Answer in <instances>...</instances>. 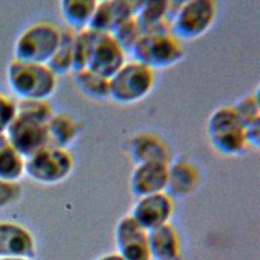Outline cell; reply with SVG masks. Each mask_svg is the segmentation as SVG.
Wrapping results in <instances>:
<instances>
[{
	"label": "cell",
	"instance_id": "cell-28",
	"mask_svg": "<svg viewBox=\"0 0 260 260\" xmlns=\"http://www.w3.org/2000/svg\"><path fill=\"white\" fill-rule=\"evenodd\" d=\"M16 116V100L0 90V135L6 133Z\"/></svg>",
	"mask_w": 260,
	"mask_h": 260
},
{
	"label": "cell",
	"instance_id": "cell-17",
	"mask_svg": "<svg viewBox=\"0 0 260 260\" xmlns=\"http://www.w3.org/2000/svg\"><path fill=\"white\" fill-rule=\"evenodd\" d=\"M148 243L151 259L181 260V241L175 226L168 222L148 231Z\"/></svg>",
	"mask_w": 260,
	"mask_h": 260
},
{
	"label": "cell",
	"instance_id": "cell-7",
	"mask_svg": "<svg viewBox=\"0 0 260 260\" xmlns=\"http://www.w3.org/2000/svg\"><path fill=\"white\" fill-rule=\"evenodd\" d=\"M73 167L69 149L49 144L25 158L24 175L38 184L55 185L66 180Z\"/></svg>",
	"mask_w": 260,
	"mask_h": 260
},
{
	"label": "cell",
	"instance_id": "cell-12",
	"mask_svg": "<svg viewBox=\"0 0 260 260\" xmlns=\"http://www.w3.org/2000/svg\"><path fill=\"white\" fill-rule=\"evenodd\" d=\"M35 255V239L25 226L13 221H0V258L29 260Z\"/></svg>",
	"mask_w": 260,
	"mask_h": 260
},
{
	"label": "cell",
	"instance_id": "cell-13",
	"mask_svg": "<svg viewBox=\"0 0 260 260\" xmlns=\"http://www.w3.org/2000/svg\"><path fill=\"white\" fill-rule=\"evenodd\" d=\"M168 164L157 161L136 164L130 176L132 194L139 198L165 192L168 183Z\"/></svg>",
	"mask_w": 260,
	"mask_h": 260
},
{
	"label": "cell",
	"instance_id": "cell-26",
	"mask_svg": "<svg viewBox=\"0 0 260 260\" xmlns=\"http://www.w3.org/2000/svg\"><path fill=\"white\" fill-rule=\"evenodd\" d=\"M246 128L260 125V103L258 88L243 96L233 106Z\"/></svg>",
	"mask_w": 260,
	"mask_h": 260
},
{
	"label": "cell",
	"instance_id": "cell-25",
	"mask_svg": "<svg viewBox=\"0 0 260 260\" xmlns=\"http://www.w3.org/2000/svg\"><path fill=\"white\" fill-rule=\"evenodd\" d=\"M142 34V27L136 17V14L123 21L112 32L113 37L127 54L131 53L133 47L140 39Z\"/></svg>",
	"mask_w": 260,
	"mask_h": 260
},
{
	"label": "cell",
	"instance_id": "cell-10",
	"mask_svg": "<svg viewBox=\"0 0 260 260\" xmlns=\"http://www.w3.org/2000/svg\"><path fill=\"white\" fill-rule=\"evenodd\" d=\"M5 135L24 158L49 145L47 124L19 115L15 116Z\"/></svg>",
	"mask_w": 260,
	"mask_h": 260
},
{
	"label": "cell",
	"instance_id": "cell-18",
	"mask_svg": "<svg viewBox=\"0 0 260 260\" xmlns=\"http://www.w3.org/2000/svg\"><path fill=\"white\" fill-rule=\"evenodd\" d=\"M178 4L179 2L172 1H140L136 17L142 31L171 29V19Z\"/></svg>",
	"mask_w": 260,
	"mask_h": 260
},
{
	"label": "cell",
	"instance_id": "cell-3",
	"mask_svg": "<svg viewBox=\"0 0 260 260\" xmlns=\"http://www.w3.org/2000/svg\"><path fill=\"white\" fill-rule=\"evenodd\" d=\"M206 132L213 149L220 154L236 156L249 147L246 126L233 106L215 109L208 118Z\"/></svg>",
	"mask_w": 260,
	"mask_h": 260
},
{
	"label": "cell",
	"instance_id": "cell-14",
	"mask_svg": "<svg viewBox=\"0 0 260 260\" xmlns=\"http://www.w3.org/2000/svg\"><path fill=\"white\" fill-rule=\"evenodd\" d=\"M140 1L104 0L98 1L88 27L113 32L123 21L136 14Z\"/></svg>",
	"mask_w": 260,
	"mask_h": 260
},
{
	"label": "cell",
	"instance_id": "cell-19",
	"mask_svg": "<svg viewBox=\"0 0 260 260\" xmlns=\"http://www.w3.org/2000/svg\"><path fill=\"white\" fill-rule=\"evenodd\" d=\"M49 144L67 148L81 133V124L68 113H54L47 123Z\"/></svg>",
	"mask_w": 260,
	"mask_h": 260
},
{
	"label": "cell",
	"instance_id": "cell-2",
	"mask_svg": "<svg viewBox=\"0 0 260 260\" xmlns=\"http://www.w3.org/2000/svg\"><path fill=\"white\" fill-rule=\"evenodd\" d=\"M58 76L47 64L12 58L6 68V80L17 100H49L57 88Z\"/></svg>",
	"mask_w": 260,
	"mask_h": 260
},
{
	"label": "cell",
	"instance_id": "cell-29",
	"mask_svg": "<svg viewBox=\"0 0 260 260\" xmlns=\"http://www.w3.org/2000/svg\"><path fill=\"white\" fill-rule=\"evenodd\" d=\"M98 260H124V259L117 253H111L99 258Z\"/></svg>",
	"mask_w": 260,
	"mask_h": 260
},
{
	"label": "cell",
	"instance_id": "cell-5",
	"mask_svg": "<svg viewBox=\"0 0 260 260\" xmlns=\"http://www.w3.org/2000/svg\"><path fill=\"white\" fill-rule=\"evenodd\" d=\"M155 84V71L134 60H127L110 77V96L118 104L129 105L146 98Z\"/></svg>",
	"mask_w": 260,
	"mask_h": 260
},
{
	"label": "cell",
	"instance_id": "cell-6",
	"mask_svg": "<svg viewBox=\"0 0 260 260\" xmlns=\"http://www.w3.org/2000/svg\"><path fill=\"white\" fill-rule=\"evenodd\" d=\"M61 28L47 20L27 25L13 45V59L30 63L47 64L60 40Z\"/></svg>",
	"mask_w": 260,
	"mask_h": 260
},
{
	"label": "cell",
	"instance_id": "cell-8",
	"mask_svg": "<svg viewBox=\"0 0 260 260\" xmlns=\"http://www.w3.org/2000/svg\"><path fill=\"white\" fill-rule=\"evenodd\" d=\"M216 12V3L212 0L179 2L171 19V30L181 41L198 39L211 27Z\"/></svg>",
	"mask_w": 260,
	"mask_h": 260
},
{
	"label": "cell",
	"instance_id": "cell-4",
	"mask_svg": "<svg viewBox=\"0 0 260 260\" xmlns=\"http://www.w3.org/2000/svg\"><path fill=\"white\" fill-rule=\"evenodd\" d=\"M130 55L132 59L155 71L179 63L185 51L182 41L168 28L143 32Z\"/></svg>",
	"mask_w": 260,
	"mask_h": 260
},
{
	"label": "cell",
	"instance_id": "cell-22",
	"mask_svg": "<svg viewBox=\"0 0 260 260\" xmlns=\"http://www.w3.org/2000/svg\"><path fill=\"white\" fill-rule=\"evenodd\" d=\"M24 172L25 158L10 144L5 134L0 135V179L19 181Z\"/></svg>",
	"mask_w": 260,
	"mask_h": 260
},
{
	"label": "cell",
	"instance_id": "cell-1",
	"mask_svg": "<svg viewBox=\"0 0 260 260\" xmlns=\"http://www.w3.org/2000/svg\"><path fill=\"white\" fill-rule=\"evenodd\" d=\"M127 53L111 32L85 27L76 31L73 71L89 69L107 78L127 61Z\"/></svg>",
	"mask_w": 260,
	"mask_h": 260
},
{
	"label": "cell",
	"instance_id": "cell-21",
	"mask_svg": "<svg viewBox=\"0 0 260 260\" xmlns=\"http://www.w3.org/2000/svg\"><path fill=\"white\" fill-rule=\"evenodd\" d=\"M76 30L71 27L61 28L59 44L47 63L52 71L57 75H64L73 71V50Z\"/></svg>",
	"mask_w": 260,
	"mask_h": 260
},
{
	"label": "cell",
	"instance_id": "cell-16",
	"mask_svg": "<svg viewBox=\"0 0 260 260\" xmlns=\"http://www.w3.org/2000/svg\"><path fill=\"white\" fill-rule=\"evenodd\" d=\"M129 149L135 164L157 161L169 165L173 159V151L169 143L160 135L149 131L134 135Z\"/></svg>",
	"mask_w": 260,
	"mask_h": 260
},
{
	"label": "cell",
	"instance_id": "cell-20",
	"mask_svg": "<svg viewBox=\"0 0 260 260\" xmlns=\"http://www.w3.org/2000/svg\"><path fill=\"white\" fill-rule=\"evenodd\" d=\"M96 0H63L60 12L68 27L78 31L88 27L96 6Z\"/></svg>",
	"mask_w": 260,
	"mask_h": 260
},
{
	"label": "cell",
	"instance_id": "cell-30",
	"mask_svg": "<svg viewBox=\"0 0 260 260\" xmlns=\"http://www.w3.org/2000/svg\"><path fill=\"white\" fill-rule=\"evenodd\" d=\"M0 260H27L22 258H0Z\"/></svg>",
	"mask_w": 260,
	"mask_h": 260
},
{
	"label": "cell",
	"instance_id": "cell-9",
	"mask_svg": "<svg viewBox=\"0 0 260 260\" xmlns=\"http://www.w3.org/2000/svg\"><path fill=\"white\" fill-rule=\"evenodd\" d=\"M117 254L124 260H151L148 231L130 214L123 216L115 228Z\"/></svg>",
	"mask_w": 260,
	"mask_h": 260
},
{
	"label": "cell",
	"instance_id": "cell-11",
	"mask_svg": "<svg viewBox=\"0 0 260 260\" xmlns=\"http://www.w3.org/2000/svg\"><path fill=\"white\" fill-rule=\"evenodd\" d=\"M174 207V199L167 192H160L139 197L130 215L145 230L151 231L169 222Z\"/></svg>",
	"mask_w": 260,
	"mask_h": 260
},
{
	"label": "cell",
	"instance_id": "cell-15",
	"mask_svg": "<svg viewBox=\"0 0 260 260\" xmlns=\"http://www.w3.org/2000/svg\"><path fill=\"white\" fill-rule=\"evenodd\" d=\"M201 180L200 170L196 164L187 158H173L168 168L166 191L173 199L192 195Z\"/></svg>",
	"mask_w": 260,
	"mask_h": 260
},
{
	"label": "cell",
	"instance_id": "cell-27",
	"mask_svg": "<svg viewBox=\"0 0 260 260\" xmlns=\"http://www.w3.org/2000/svg\"><path fill=\"white\" fill-rule=\"evenodd\" d=\"M23 189L19 181L0 179V209L16 204L22 196Z\"/></svg>",
	"mask_w": 260,
	"mask_h": 260
},
{
	"label": "cell",
	"instance_id": "cell-23",
	"mask_svg": "<svg viewBox=\"0 0 260 260\" xmlns=\"http://www.w3.org/2000/svg\"><path fill=\"white\" fill-rule=\"evenodd\" d=\"M74 73L75 82L84 94L96 100L109 99L110 78L98 74L89 69H82Z\"/></svg>",
	"mask_w": 260,
	"mask_h": 260
},
{
	"label": "cell",
	"instance_id": "cell-24",
	"mask_svg": "<svg viewBox=\"0 0 260 260\" xmlns=\"http://www.w3.org/2000/svg\"><path fill=\"white\" fill-rule=\"evenodd\" d=\"M53 114L49 100H16V115L47 124Z\"/></svg>",
	"mask_w": 260,
	"mask_h": 260
}]
</instances>
